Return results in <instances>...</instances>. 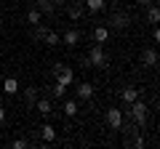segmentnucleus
I'll list each match as a JSON object with an SVG mask.
<instances>
[{
	"mask_svg": "<svg viewBox=\"0 0 160 149\" xmlns=\"http://www.w3.org/2000/svg\"><path fill=\"white\" fill-rule=\"evenodd\" d=\"M131 117H133V123H136V125H144V123H147L149 112H147V104H144L142 99L131 101Z\"/></svg>",
	"mask_w": 160,
	"mask_h": 149,
	"instance_id": "f257e3e1",
	"label": "nucleus"
},
{
	"mask_svg": "<svg viewBox=\"0 0 160 149\" xmlns=\"http://www.w3.org/2000/svg\"><path fill=\"white\" fill-rule=\"evenodd\" d=\"M53 74H56V83H62V85H72V80H75L72 67H67V64H56Z\"/></svg>",
	"mask_w": 160,
	"mask_h": 149,
	"instance_id": "f03ea898",
	"label": "nucleus"
},
{
	"mask_svg": "<svg viewBox=\"0 0 160 149\" xmlns=\"http://www.w3.org/2000/svg\"><path fill=\"white\" fill-rule=\"evenodd\" d=\"M88 64H91V67H107V53H104V48L99 46V43L88 51Z\"/></svg>",
	"mask_w": 160,
	"mask_h": 149,
	"instance_id": "7ed1b4c3",
	"label": "nucleus"
},
{
	"mask_svg": "<svg viewBox=\"0 0 160 149\" xmlns=\"http://www.w3.org/2000/svg\"><path fill=\"white\" fill-rule=\"evenodd\" d=\"M104 120H107V125L112 128V131H120L123 128V112L120 109H107V115H104Z\"/></svg>",
	"mask_w": 160,
	"mask_h": 149,
	"instance_id": "20e7f679",
	"label": "nucleus"
},
{
	"mask_svg": "<svg viewBox=\"0 0 160 149\" xmlns=\"http://www.w3.org/2000/svg\"><path fill=\"white\" fill-rule=\"evenodd\" d=\"M109 24H112L115 29H128V24H131V19H128V13H112V19H109Z\"/></svg>",
	"mask_w": 160,
	"mask_h": 149,
	"instance_id": "39448f33",
	"label": "nucleus"
},
{
	"mask_svg": "<svg viewBox=\"0 0 160 149\" xmlns=\"http://www.w3.org/2000/svg\"><path fill=\"white\" fill-rule=\"evenodd\" d=\"M35 109H38L43 117H48L53 112V104H51V99H35Z\"/></svg>",
	"mask_w": 160,
	"mask_h": 149,
	"instance_id": "423d86ee",
	"label": "nucleus"
},
{
	"mask_svg": "<svg viewBox=\"0 0 160 149\" xmlns=\"http://www.w3.org/2000/svg\"><path fill=\"white\" fill-rule=\"evenodd\" d=\"M93 40H96L99 46H104V43L109 40V27H104V24H99V27H93Z\"/></svg>",
	"mask_w": 160,
	"mask_h": 149,
	"instance_id": "0eeeda50",
	"label": "nucleus"
},
{
	"mask_svg": "<svg viewBox=\"0 0 160 149\" xmlns=\"http://www.w3.org/2000/svg\"><path fill=\"white\" fill-rule=\"evenodd\" d=\"M142 64L144 67H155L158 64V51L155 48H144L142 51Z\"/></svg>",
	"mask_w": 160,
	"mask_h": 149,
	"instance_id": "6e6552de",
	"label": "nucleus"
},
{
	"mask_svg": "<svg viewBox=\"0 0 160 149\" xmlns=\"http://www.w3.org/2000/svg\"><path fill=\"white\" fill-rule=\"evenodd\" d=\"M38 131H40V138H43V141H48V144L56 141V128L53 125H40Z\"/></svg>",
	"mask_w": 160,
	"mask_h": 149,
	"instance_id": "1a4fd4ad",
	"label": "nucleus"
},
{
	"mask_svg": "<svg viewBox=\"0 0 160 149\" xmlns=\"http://www.w3.org/2000/svg\"><path fill=\"white\" fill-rule=\"evenodd\" d=\"M62 40H64V46H78V43H80V32L72 27V29H67V32H64Z\"/></svg>",
	"mask_w": 160,
	"mask_h": 149,
	"instance_id": "9d476101",
	"label": "nucleus"
},
{
	"mask_svg": "<svg viewBox=\"0 0 160 149\" xmlns=\"http://www.w3.org/2000/svg\"><path fill=\"white\" fill-rule=\"evenodd\" d=\"M78 96H80V101H88V99H93V85H91V83H80Z\"/></svg>",
	"mask_w": 160,
	"mask_h": 149,
	"instance_id": "9b49d317",
	"label": "nucleus"
},
{
	"mask_svg": "<svg viewBox=\"0 0 160 149\" xmlns=\"http://www.w3.org/2000/svg\"><path fill=\"white\" fill-rule=\"evenodd\" d=\"M86 8H88L91 13H99V11L107 8V0H86Z\"/></svg>",
	"mask_w": 160,
	"mask_h": 149,
	"instance_id": "f8f14e48",
	"label": "nucleus"
},
{
	"mask_svg": "<svg viewBox=\"0 0 160 149\" xmlns=\"http://www.w3.org/2000/svg\"><path fill=\"white\" fill-rule=\"evenodd\" d=\"M120 96H123V101H126V104H131V101H136V99H139V91L128 85V88H123V93H120Z\"/></svg>",
	"mask_w": 160,
	"mask_h": 149,
	"instance_id": "ddd939ff",
	"label": "nucleus"
},
{
	"mask_svg": "<svg viewBox=\"0 0 160 149\" xmlns=\"http://www.w3.org/2000/svg\"><path fill=\"white\" fill-rule=\"evenodd\" d=\"M3 91H6V93H16V91H19L16 77H6V83H3Z\"/></svg>",
	"mask_w": 160,
	"mask_h": 149,
	"instance_id": "4468645a",
	"label": "nucleus"
},
{
	"mask_svg": "<svg viewBox=\"0 0 160 149\" xmlns=\"http://www.w3.org/2000/svg\"><path fill=\"white\" fill-rule=\"evenodd\" d=\"M40 19H43V13H40V8H29V11H27V22H29V24H38Z\"/></svg>",
	"mask_w": 160,
	"mask_h": 149,
	"instance_id": "2eb2a0df",
	"label": "nucleus"
},
{
	"mask_svg": "<svg viewBox=\"0 0 160 149\" xmlns=\"http://www.w3.org/2000/svg\"><path fill=\"white\" fill-rule=\"evenodd\" d=\"M147 22H149V24H158V22H160V11H158V6H149V11H147Z\"/></svg>",
	"mask_w": 160,
	"mask_h": 149,
	"instance_id": "dca6fc26",
	"label": "nucleus"
},
{
	"mask_svg": "<svg viewBox=\"0 0 160 149\" xmlns=\"http://www.w3.org/2000/svg\"><path fill=\"white\" fill-rule=\"evenodd\" d=\"M64 115H67V117H75V115H78V101L69 99V101L64 104Z\"/></svg>",
	"mask_w": 160,
	"mask_h": 149,
	"instance_id": "f3484780",
	"label": "nucleus"
},
{
	"mask_svg": "<svg viewBox=\"0 0 160 149\" xmlns=\"http://www.w3.org/2000/svg\"><path fill=\"white\" fill-rule=\"evenodd\" d=\"M43 43H46V46H59V35L53 32V29H48L46 37H43Z\"/></svg>",
	"mask_w": 160,
	"mask_h": 149,
	"instance_id": "a211bd4d",
	"label": "nucleus"
},
{
	"mask_svg": "<svg viewBox=\"0 0 160 149\" xmlns=\"http://www.w3.org/2000/svg\"><path fill=\"white\" fill-rule=\"evenodd\" d=\"M67 16L72 19V22H78V19L83 16V8H80V6H69V8H67Z\"/></svg>",
	"mask_w": 160,
	"mask_h": 149,
	"instance_id": "6ab92c4d",
	"label": "nucleus"
},
{
	"mask_svg": "<svg viewBox=\"0 0 160 149\" xmlns=\"http://www.w3.org/2000/svg\"><path fill=\"white\" fill-rule=\"evenodd\" d=\"M51 93H53V99H64V96H67V85H62V83H56V85L51 88Z\"/></svg>",
	"mask_w": 160,
	"mask_h": 149,
	"instance_id": "aec40b11",
	"label": "nucleus"
},
{
	"mask_svg": "<svg viewBox=\"0 0 160 149\" xmlns=\"http://www.w3.org/2000/svg\"><path fill=\"white\" fill-rule=\"evenodd\" d=\"M46 32H48V27H46V24H35V40H43V37H46Z\"/></svg>",
	"mask_w": 160,
	"mask_h": 149,
	"instance_id": "412c9836",
	"label": "nucleus"
},
{
	"mask_svg": "<svg viewBox=\"0 0 160 149\" xmlns=\"http://www.w3.org/2000/svg\"><path fill=\"white\" fill-rule=\"evenodd\" d=\"M24 99H27L29 104H35V99H38V88H24Z\"/></svg>",
	"mask_w": 160,
	"mask_h": 149,
	"instance_id": "4be33fe9",
	"label": "nucleus"
},
{
	"mask_svg": "<svg viewBox=\"0 0 160 149\" xmlns=\"http://www.w3.org/2000/svg\"><path fill=\"white\" fill-rule=\"evenodd\" d=\"M27 147V141H24V138H16V141H13V149H24Z\"/></svg>",
	"mask_w": 160,
	"mask_h": 149,
	"instance_id": "5701e85b",
	"label": "nucleus"
},
{
	"mask_svg": "<svg viewBox=\"0 0 160 149\" xmlns=\"http://www.w3.org/2000/svg\"><path fill=\"white\" fill-rule=\"evenodd\" d=\"M133 147L142 149V147H144V136H136V138H133Z\"/></svg>",
	"mask_w": 160,
	"mask_h": 149,
	"instance_id": "b1692460",
	"label": "nucleus"
},
{
	"mask_svg": "<svg viewBox=\"0 0 160 149\" xmlns=\"http://www.w3.org/2000/svg\"><path fill=\"white\" fill-rule=\"evenodd\" d=\"M136 3H139V6H142V8H144V6H152L155 0H136Z\"/></svg>",
	"mask_w": 160,
	"mask_h": 149,
	"instance_id": "393cba45",
	"label": "nucleus"
},
{
	"mask_svg": "<svg viewBox=\"0 0 160 149\" xmlns=\"http://www.w3.org/2000/svg\"><path fill=\"white\" fill-rule=\"evenodd\" d=\"M3 120H6V109L0 107V123H3Z\"/></svg>",
	"mask_w": 160,
	"mask_h": 149,
	"instance_id": "a878e982",
	"label": "nucleus"
},
{
	"mask_svg": "<svg viewBox=\"0 0 160 149\" xmlns=\"http://www.w3.org/2000/svg\"><path fill=\"white\" fill-rule=\"evenodd\" d=\"M51 3H59V6H62V3H67V0H51Z\"/></svg>",
	"mask_w": 160,
	"mask_h": 149,
	"instance_id": "bb28decb",
	"label": "nucleus"
},
{
	"mask_svg": "<svg viewBox=\"0 0 160 149\" xmlns=\"http://www.w3.org/2000/svg\"><path fill=\"white\" fill-rule=\"evenodd\" d=\"M35 3H38V6H40V3H48V0H35Z\"/></svg>",
	"mask_w": 160,
	"mask_h": 149,
	"instance_id": "cd10ccee",
	"label": "nucleus"
}]
</instances>
